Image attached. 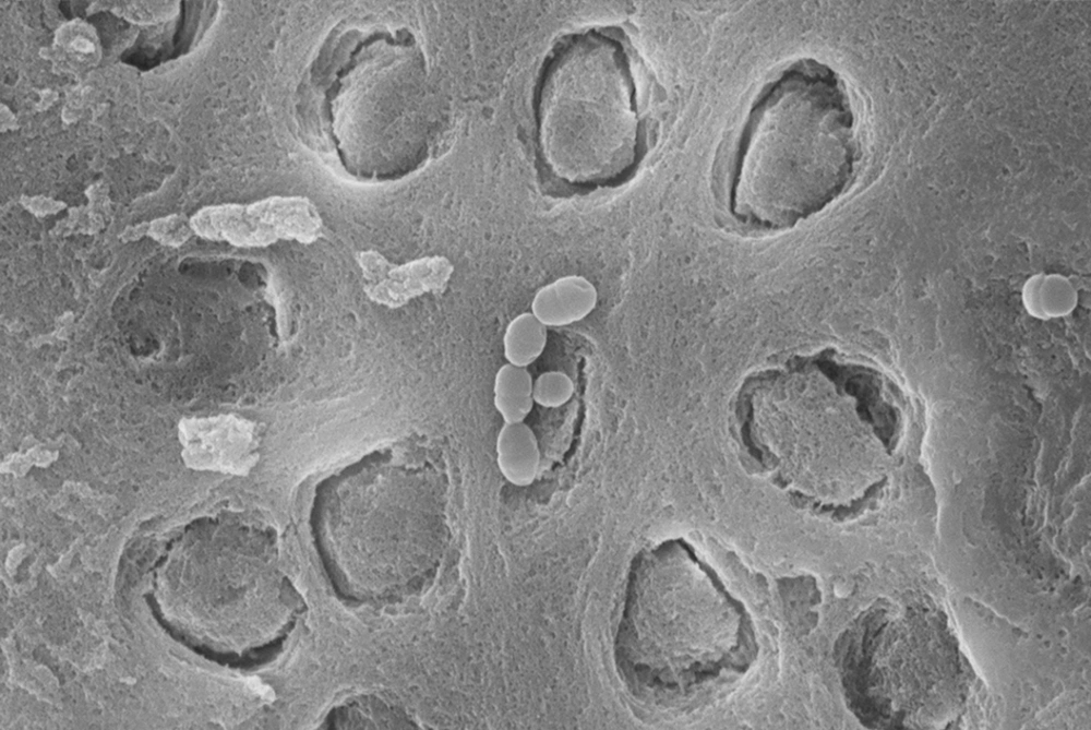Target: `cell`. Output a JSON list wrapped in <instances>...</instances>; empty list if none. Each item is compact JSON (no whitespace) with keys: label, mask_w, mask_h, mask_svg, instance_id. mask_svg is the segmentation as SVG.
I'll list each match as a JSON object with an SVG mask.
<instances>
[{"label":"cell","mask_w":1091,"mask_h":730,"mask_svg":"<svg viewBox=\"0 0 1091 730\" xmlns=\"http://www.w3.org/2000/svg\"><path fill=\"white\" fill-rule=\"evenodd\" d=\"M852 116L825 63L796 60L753 100L723 171V202L739 225L777 231L823 211L852 172Z\"/></svg>","instance_id":"1"},{"label":"cell","mask_w":1091,"mask_h":730,"mask_svg":"<svg viewBox=\"0 0 1091 730\" xmlns=\"http://www.w3.org/2000/svg\"><path fill=\"white\" fill-rule=\"evenodd\" d=\"M645 69L620 26L583 29L552 48L532 98L536 154L548 175L595 188L636 169L650 136Z\"/></svg>","instance_id":"2"},{"label":"cell","mask_w":1091,"mask_h":730,"mask_svg":"<svg viewBox=\"0 0 1091 730\" xmlns=\"http://www.w3.org/2000/svg\"><path fill=\"white\" fill-rule=\"evenodd\" d=\"M193 224L200 234L239 247H266L278 240L312 243L323 226L316 207L302 196L211 207L195 216Z\"/></svg>","instance_id":"3"},{"label":"cell","mask_w":1091,"mask_h":730,"mask_svg":"<svg viewBox=\"0 0 1091 730\" xmlns=\"http://www.w3.org/2000/svg\"><path fill=\"white\" fill-rule=\"evenodd\" d=\"M357 262L367 296L388 308H399L415 297L441 290L453 272L449 261L440 255L396 265L380 252L368 250L359 252Z\"/></svg>","instance_id":"4"},{"label":"cell","mask_w":1091,"mask_h":730,"mask_svg":"<svg viewBox=\"0 0 1091 730\" xmlns=\"http://www.w3.org/2000/svg\"><path fill=\"white\" fill-rule=\"evenodd\" d=\"M597 302L598 291L589 279L566 275L537 290L530 312L547 327L565 326L589 315Z\"/></svg>","instance_id":"5"},{"label":"cell","mask_w":1091,"mask_h":730,"mask_svg":"<svg viewBox=\"0 0 1091 730\" xmlns=\"http://www.w3.org/2000/svg\"><path fill=\"white\" fill-rule=\"evenodd\" d=\"M496 464L506 480L516 486L530 484L539 470L540 450L537 436L525 422L504 423L496 442Z\"/></svg>","instance_id":"6"},{"label":"cell","mask_w":1091,"mask_h":730,"mask_svg":"<svg viewBox=\"0 0 1091 730\" xmlns=\"http://www.w3.org/2000/svg\"><path fill=\"white\" fill-rule=\"evenodd\" d=\"M548 342V327L531 312L516 315L507 324L503 335V352L506 361L528 368L543 352Z\"/></svg>","instance_id":"7"},{"label":"cell","mask_w":1091,"mask_h":730,"mask_svg":"<svg viewBox=\"0 0 1091 730\" xmlns=\"http://www.w3.org/2000/svg\"><path fill=\"white\" fill-rule=\"evenodd\" d=\"M56 47L61 59L77 70L94 67L100 58V47L94 29L81 21L64 24L58 31Z\"/></svg>","instance_id":"8"},{"label":"cell","mask_w":1091,"mask_h":730,"mask_svg":"<svg viewBox=\"0 0 1091 730\" xmlns=\"http://www.w3.org/2000/svg\"><path fill=\"white\" fill-rule=\"evenodd\" d=\"M574 394V383L564 372L551 370L541 373L532 385V399L544 408H559Z\"/></svg>","instance_id":"9"},{"label":"cell","mask_w":1091,"mask_h":730,"mask_svg":"<svg viewBox=\"0 0 1091 730\" xmlns=\"http://www.w3.org/2000/svg\"><path fill=\"white\" fill-rule=\"evenodd\" d=\"M533 379L527 368L506 362L495 373L493 399H524L532 397Z\"/></svg>","instance_id":"10"}]
</instances>
